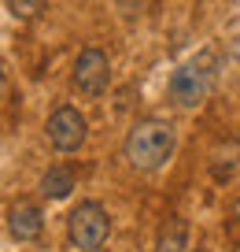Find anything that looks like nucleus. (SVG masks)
Segmentation results:
<instances>
[{
	"instance_id": "obj_1",
	"label": "nucleus",
	"mask_w": 240,
	"mask_h": 252,
	"mask_svg": "<svg viewBox=\"0 0 240 252\" xmlns=\"http://www.w3.org/2000/svg\"><path fill=\"white\" fill-rule=\"evenodd\" d=\"M174 149H178V130L174 123L166 119H137V123L126 130V141H122V159L140 174H152L159 167L170 163Z\"/></svg>"
},
{
	"instance_id": "obj_2",
	"label": "nucleus",
	"mask_w": 240,
	"mask_h": 252,
	"mask_svg": "<svg viewBox=\"0 0 240 252\" xmlns=\"http://www.w3.org/2000/svg\"><path fill=\"white\" fill-rule=\"evenodd\" d=\"M214 86H218V56L200 52V56H192V60H185L178 71L170 74L166 93H170V100L178 104V108H200V104L214 93Z\"/></svg>"
},
{
	"instance_id": "obj_3",
	"label": "nucleus",
	"mask_w": 240,
	"mask_h": 252,
	"mask_svg": "<svg viewBox=\"0 0 240 252\" xmlns=\"http://www.w3.org/2000/svg\"><path fill=\"white\" fill-rule=\"evenodd\" d=\"M111 234V215L100 200H81L67 215V241L78 252H96Z\"/></svg>"
},
{
	"instance_id": "obj_4",
	"label": "nucleus",
	"mask_w": 240,
	"mask_h": 252,
	"mask_svg": "<svg viewBox=\"0 0 240 252\" xmlns=\"http://www.w3.org/2000/svg\"><path fill=\"white\" fill-rule=\"evenodd\" d=\"M48 141H52L55 152H78L81 145H85V134H89V123L85 115L78 108H70V104H63V108H55L52 115H48Z\"/></svg>"
},
{
	"instance_id": "obj_5",
	"label": "nucleus",
	"mask_w": 240,
	"mask_h": 252,
	"mask_svg": "<svg viewBox=\"0 0 240 252\" xmlns=\"http://www.w3.org/2000/svg\"><path fill=\"white\" fill-rule=\"evenodd\" d=\"M74 86L85 96H100L104 89L111 86V60L104 48H81L74 60Z\"/></svg>"
},
{
	"instance_id": "obj_6",
	"label": "nucleus",
	"mask_w": 240,
	"mask_h": 252,
	"mask_svg": "<svg viewBox=\"0 0 240 252\" xmlns=\"http://www.w3.org/2000/svg\"><path fill=\"white\" fill-rule=\"evenodd\" d=\"M41 230H45V215H41L37 204H15L8 208V234L15 237V241H37Z\"/></svg>"
},
{
	"instance_id": "obj_7",
	"label": "nucleus",
	"mask_w": 240,
	"mask_h": 252,
	"mask_svg": "<svg viewBox=\"0 0 240 252\" xmlns=\"http://www.w3.org/2000/svg\"><path fill=\"white\" fill-rule=\"evenodd\" d=\"M74 186H78V178H74V171L70 167H63V163H55V167H48L45 174H41V197H48V200H67L70 193H74Z\"/></svg>"
},
{
	"instance_id": "obj_8",
	"label": "nucleus",
	"mask_w": 240,
	"mask_h": 252,
	"mask_svg": "<svg viewBox=\"0 0 240 252\" xmlns=\"http://www.w3.org/2000/svg\"><path fill=\"white\" fill-rule=\"evenodd\" d=\"M188 245V226L181 215H166L163 226H159V237H155V252H181Z\"/></svg>"
},
{
	"instance_id": "obj_9",
	"label": "nucleus",
	"mask_w": 240,
	"mask_h": 252,
	"mask_svg": "<svg viewBox=\"0 0 240 252\" xmlns=\"http://www.w3.org/2000/svg\"><path fill=\"white\" fill-rule=\"evenodd\" d=\"M41 8H45V0H8V11L15 19H33L41 15Z\"/></svg>"
},
{
	"instance_id": "obj_10",
	"label": "nucleus",
	"mask_w": 240,
	"mask_h": 252,
	"mask_svg": "<svg viewBox=\"0 0 240 252\" xmlns=\"http://www.w3.org/2000/svg\"><path fill=\"white\" fill-rule=\"evenodd\" d=\"M148 4H152V0H118V8H122V15H140V11L148 8Z\"/></svg>"
},
{
	"instance_id": "obj_11",
	"label": "nucleus",
	"mask_w": 240,
	"mask_h": 252,
	"mask_svg": "<svg viewBox=\"0 0 240 252\" xmlns=\"http://www.w3.org/2000/svg\"><path fill=\"white\" fill-rule=\"evenodd\" d=\"M233 219H237V222H240V197H237V200H233Z\"/></svg>"
}]
</instances>
